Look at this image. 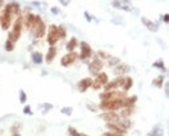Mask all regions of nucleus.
<instances>
[{"label": "nucleus", "instance_id": "19", "mask_svg": "<svg viewBox=\"0 0 169 136\" xmlns=\"http://www.w3.org/2000/svg\"><path fill=\"white\" fill-rule=\"evenodd\" d=\"M32 61H33V63H36V64H41V63L44 62V57H42L41 53L35 52L32 54Z\"/></svg>", "mask_w": 169, "mask_h": 136}, {"label": "nucleus", "instance_id": "25", "mask_svg": "<svg viewBox=\"0 0 169 136\" xmlns=\"http://www.w3.org/2000/svg\"><path fill=\"white\" fill-rule=\"evenodd\" d=\"M5 49H7V52H12V50L14 49V42H12L10 40H7L5 41Z\"/></svg>", "mask_w": 169, "mask_h": 136}, {"label": "nucleus", "instance_id": "37", "mask_svg": "<svg viewBox=\"0 0 169 136\" xmlns=\"http://www.w3.org/2000/svg\"><path fill=\"white\" fill-rule=\"evenodd\" d=\"M164 85H165V94L168 95V92H169V85L165 82V84H164Z\"/></svg>", "mask_w": 169, "mask_h": 136}, {"label": "nucleus", "instance_id": "10", "mask_svg": "<svg viewBox=\"0 0 169 136\" xmlns=\"http://www.w3.org/2000/svg\"><path fill=\"white\" fill-rule=\"evenodd\" d=\"M101 118H103V120L105 121L106 123H115V122H118L122 117H120L118 113L113 112V110H108V112H105V113L101 114Z\"/></svg>", "mask_w": 169, "mask_h": 136}, {"label": "nucleus", "instance_id": "9", "mask_svg": "<svg viewBox=\"0 0 169 136\" xmlns=\"http://www.w3.org/2000/svg\"><path fill=\"white\" fill-rule=\"evenodd\" d=\"M77 58H78V55H77L75 52H69L68 54H66L62 59H60V64L63 67H69L77 61Z\"/></svg>", "mask_w": 169, "mask_h": 136}, {"label": "nucleus", "instance_id": "26", "mask_svg": "<svg viewBox=\"0 0 169 136\" xmlns=\"http://www.w3.org/2000/svg\"><path fill=\"white\" fill-rule=\"evenodd\" d=\"M19 101H21L22 104H24L26 101H27V95H26V92H24L23 90L19 91Z\"/></svg>", "mask_w": 169, "mask_h": 136}, {"label": "nucleus", "instance_id": "3", "mask_svg": "<svg viewBox=\"0 0 169 136\" xmlns=\"http://www.w3.org/2000/svg\"><path fill=\"white\" fill-rule=\"evenodd\" d=\"M31 31L33 32V36L36 39H40V37L45 36V31H46V24L45 22L41 19L40 16H35V22L33 26L31 28Z\"/></svg>", "mask_w": 169, "mask_h": 136}, {"label": "nucleus", "instance_id": "15", "mask_svg": "<svg viewBox=\"0 0 169 136\" xmlns=\"http://www.w3.org/2000/svg\"><path fill=\"white\" fill-rule=\"evenodd\" d=\"M128 71H129V66L123 64V63H119V64H117L115 68H114V73H115V75H118V76L125 75Z\"/></svg>", "mask_w": 169, "mask_h": 136}, {"label": "nucleus", "instance_id": "22", "mask_svg": "<svg viewBox=\"0 0 169 136\" xmlns=\"http://www.w3.org/2000/svg\"><path fill=\"white\" fill-rule=\"evenodd\" d=\"M120 63V59L117 58V57H109L108 58V64H109L110 67H114L117 64H119Z\"/></svg>", "mask_w": 169, "mask_h": 136}, {"label": "nucleus", "instance_id": "16", "mask_svg": "<svg viewBox=\"0 0 169 136\" xmlns=\"http://www.w3.org/2000/svg\"><path fill=\"white\" fill-rule=\"evenodd\" d=\"M133 86V80H132V77H124V80H123V84H122V87L123 89V91L124 92H127V91H129L131 90V87Z\"/></svg>", "mask_w": 169, "mask_h": 136}, {"label": "nucleus", "instance_id": "33", "mask_svg": "<svg viewBox=\"0 0 169 136\" xmlns=\"http://www.w3.org/2000/svg\"><path fill=\"white\" fill-rule=\"evenodd\" d=\"M51 13H53V14H59V8L53 7V8H51Z\"/></svg>", "mask_w": 169, "mask_h": 136}, {"label": "nucleus", "instance_id": "36", "mask_svg": "<svg viewBox=\"0 0 169 136\" xmlns=\"http://www.w3.org/2000/svg\"><path fill=\"white\" fill-rule=\"evenodd\" d=\"M59 1L62 3L63 5H68V4H69V1H68V0H59Z\"/></svg>", "mask_w": 169, "mask_h": 136}, {"label": "nucleus", "instance_id": "24", "mask_svg": "<svg viewBox=\"0 0 169 136\" xmlns=\"http://www.w3.org/2000/svg\"><path fill=\"white\" fill-rule=\"evenodd\" d=\"M58 31H59V36L60 39H64V37L67 36V30L64 26H58Z\"/></svg>", "mask_w": 169, "mask_h": 136}, {"label": "nucleus", "instance_id": "38", "mask_svg": "<svg viewBox=\"0 0 169 136\" xmlns=\"http://www.w3.org/2000/svg\"><path fill=\"white\" fill-rule=\"evenodd\" d=\"M85 17H86V18H87L89 19V22H90V21H91V16L87 13V12H85Z\"/></svg>", "mask_w": 169, "mask_h": 136}, {"label": "nucleus", "instance_id": "32", "mask_svg": "<svg viewBox=\"0 0 169 136\" xmlns=\"http://www.w3.org/2000/svg\"><path fill=\"white\" fill-rule=\"evenodd\" d=\"M111 5L115 7V8H120V7H122V4H120V1H118V0H117V1L114 0V1H111Z\"/></svg>", "mask_w": 169, "mask_h": 136}, {"label": "nucleus", "instance_id": "17", "mask_svg": "<svg viewBox=\"0 0 169 136\" xmlns=\"http://www.w3.org/2000/svg\"><path fill=\"white\" fill-rule=\"evenodd\" d=\"M55 55H56V48H55V46H50L49 52H47L46 57H45L46 63H51V62H53V59L55 58Z\"/></svg>", "mask_w": 169, "mask_h": 136}, {"label": "nucleus", "instance_id": "23", "mask_svg": "<svg viewBox=\"0 0 169 136\" xmlns=\"http://www.w3.org/2000/svg\"><path fill=\"white\" fill-rule=\"evenodd\" d=\"M153 67L155 68H160L162 71H165V67H164V62H163V59H159V61H156L153 64Z\"/></svg>", "mask_w": 169, "mask_h": 136}, {"label": "nucleus", "instance_id": "1", "mask_svg": "<svg viewBox=\"0 0 169 136\" xmlns=\"http://www.w3.org/2000/svg\"><path fill=\"white\" fill-rule=\"evenodd\" d=\"M22 30H23V18L22 17H18V18L14 21L12 31L9 32V35H8V40H10L12 42L15 44V42L19 40L21 35H22Z\"/></svg>", "mask_w": 169, "mask_h": 136}, {"label": "nucleus", "instance_id": "41", "mask_svg": "<svg viewBox=\"0 0 169 136\" xmlns=\"http://www.w3.org/2000/svg\"><path fill=\"white\" fill-rule=\"evenodd\" d=\"M123 1H129V0H123Z\"/></svg>", "mask_w": 169, "mask_h": 136}, {"label": "nucleus", "instance_id": "5", "mask_svg": "<svg viewBox=\"0 0 169 136\" xmlns=\"http://www.w3.org/2000/svg\"><path fill=\"white\" fill-rule=\"evenodd\" d=\"M60 36H59V31H58V26L55 24H50L49 31H47V44L50 46H55V44L59 41Z\"/></svg>", "mask_w": 169, "mask_h": 136}, {"label": "nucleus", "instance_id": "35", "mask_svg": "<svg viewBox=\"0 0 169 136\" xmlns=\"http://www.w3.org/2000/svg\"><path fill=\"white\" fill-rule=\"evenodd\" d=\"M99 57H101V58H109V54H105V53H103V52H99Z\"/></svg>", "mask_w": 169, "mask_h": 136}, {"label": "nucleus", "instance_id": "40", "mask_svg": "<svg viewBox=\"0 0 169 136\" xmlns=\"http://www.w3.org/2000/svg\"><path fill=\"white\" fill-rule=\"evenodd\" d=\"M78 136H89V135H86V134H80Z\"/></svg>", "mask_w": 169, "mask_h": 136}, {"label": "nucleus", "instance_id": "12", "mask_svg": "<svg viewBox=\"0 0 169 136\" xmlns=\"http://www.w3.org/2000/svg\"><path fill=\"white\" fill-rule=\"evenodd\" d=\"M91 85H92V80H91L90 77H86V78H82L81 81L77 84V87H78V90L81 92H85L87 89L91 87Z\"/></svg>", "mask_w": 169, "mask_h": 136}, {"label": "nucleus", "instance_id": "21", "mask_svg": "<svg viewBox=\"0 0 169 136\" xmlns=\"http://www.w3.org/2000/svg\"><path fill=\"white\" fill-rule=\"evenodd\" d=\"M153 85H154V86H156V87H162L164 85V76L160 75V76H158L156 78H154Z\"/></svg>", "mask_w": 169, "mask_h": 136}, {"label": "nucleus", "instance_id": "39", "mask_svg": "<svg viewBox=\"0 0 169 136\" xmlns=\"http://www.w3.org/2000/svg\"><path fill=\"white\" fill-rule=\"evenodd\" d=\"M3 4H4V0H0V8L3 7Z\"/></svg>", "mask_w": 169, "mask_h": 136}, {"label": "nucleus", "instance_id": "34", "mask_svg": "<svg viewBox=\"0 0 169 136\" xmlns=\"http://www.w3.org/2000/svg\"><path fill=\"white\" fill-rule=\"evenodd\" d=\"M163 22H164V23H168V22H169V14H168V13L163 16Z\"/></svg>", "mask_w": 169, "mask_h": 136}, {"label": "nucleus", "instance_id": "27", "mask_svg": "<svg viewBox=\"0 0 169 136\" xmlns=\"http://www.w3.org/2000/svg\"><path fill=\"white\" fill-rule=\"evenodd\" d=\"M103 136H124V134H120V132H115V131H109V132H105V134H103Z\"/></svg>", "mask_w": 169, "mask_h": 136}, {"label": "nucleus", "instance_id": "13", "mask_svg": "<svg viewBox=\"0 0 169 136\" xmlns=\"http://www.w3.org/2000/svg\"><path fill=\"white\" fill-rule=\"evenodd\" d=\"M141 21H142V23H144L145 26L149 28V31H151V32H156V31H158L159 26H158V24L155 23V22H153V21H150V19H147L146 17H142Z\"/></svg>", "mask_w": 169, "mask_h": 136}, {"label": "nucleus", "instance_id": "28", "mask_svg": "<svg viewBox=\"0 0 169 136\" xmlns=\"http://www.w3.org/2000/svg\"><path fill=\"white\" fill-rule=\"evenodd\" d=\"M72 112H73V108L72 107H66V108L62 109V113L63 114H67V116H71Z\"/></svg>", "mask_w": 169, "mask_h": 136}, {"label": "nucleus", "instance_id": "7", "mask_svg": "<svg viewBox=\"0 0 169 136\" xmlns=\"http://www.w3.org/2000/svg\"><path fill=\"white\" fill-rule=\"evenodd\" d=\"M103 67H104L103 61L99 57H95L94 61L89 64V71H90V73H92V75H97V73H100Z\"/></svg>", "mask_w": 169, "mask_h": 136}, {"label": "nucleus", "instance_id": "2", "mask_svg": "<svg viewBox=\"0 0 169 136\" xmlns=\"http://www.w3.org/2000/svg\"><path fill=\"white\" fill-rule=\"evenodd\" d=\"M124 100V99H123ZM123 100L122 99H108V100H101L100 103V109L104 112H108V110H113V112H117V110H120L123 107Z\"/></svg>", "mask_w": 169, "mask_h": 136}, {"label": "nucleus", "instance_id": "31", "mask_svg": "<svg viewBox=\"0 0 169 136\" xmlns=\"http://www.w3.org/2000/svg\"><path fill=\"white\" fill-rule=\"evenodd\" d=\"M23 113H26V114H28V116H31V114H32V110H31V107H30V105H24V108H23Z\"/></svg>", "mask_w": 169, "mask_h": 136}, {"label": "nucleus", "instance_id": "8", "mask_svg": "<svg viewBox=\"0 0 169 136\" xmlns=\"http://www.w3.org/2000/svg\"><path fill=\"white\" fill-rule=\"evenodd\" d=\"M123 80H124V77H122V76H119V77H117V78H114V80H111V81H108L105 85H104V89H105V91L117 90L118 87L122 86Z\"/></svg>", "mask_w": 169, "mask_h": 136}, {"label": "nucleus", "instance_id": "4", "mask_svg": "<svg viewBox=\"0 0 169 136\" xmlns=\"http://www.w3.org/2000/svg\"><path fill=\"white\" fill-rule=\"evenodd\" d=\"M12 21H13V16L5 5L4 9L1 10V14H0V27H1L4 31L9 30V27L12 26Z\"/></svg>", "mask_w": 169, "mask_h": 136}, {"label": "nucleus", "instance_id": "18", "mask_svg": "<svg viewBox=\"0 0 169 136\" xmlns=\"http://www.w3.org/2000/svg\"><path fill=\"white\" fill-rule=\"evenodd\" d=\"M147 135L149 136H164V130L162 129V126H155Z\"/></svg>", "mask_w": 169, "mask_h": 136}, {"label": "nucleus", "instance_id": "14", "mask_svg": "<svg viewBox=\"0 0 169 136\" xmlns=\"http://www.w3.org/2000/svg\"><path fill=\"white\" fill-rule=\"evenodd\" d=\"M7 8L9 9V12L12 13V16H18L21 13V8H19V4L15 3V1H12V3H8L7 4Z\"/></svg>", "mask_w": 169, "mask_h": 136}, {"label": "nucleus", "instance_id": "30", "mask_svg": "<svg viewBox=\"0 0 169 136\" xmlns=\"http://www.w3.org/2000/svg\"><path fill=\"white\" fill-rule=\"evenodd\" d=\"M18 127H19V125L12 127V136H21L19 135V131H18Z\"/></svg>", "mask_w": 169, "mask_h": 136}, {"label": "nucleus", "instance_id": "6", "mask_svg": "<svg viewBox=\"0 0 169 136\" xmlns=\"http://www.w3.org/2000/svg\"><path fill=\"white\" fill-rule=\"evenodd\" d=\"M106 82H108V75L104 73V72H100V73L96 75V78H95V81H92L91 87H92L94 90H99V89L104 87V85Z\"/></svg>", "mask_w": 169, "mask_h": 136}, {"label": "nucleus", "instance_id": "29", "mask_svg": "<svg viewBox=\"0 0 169 136\" xmlns=\"http://www.w3.org/2000/svg\"><path fill=\"white\" fill-rule=\"evenodd\" d=\"M68 132H69V135H71V136H78V135H80V132L75 129V127H69V129H68Z\"/></svg>", "mask_w": 169, "mask_h": 136}, {"label": "nucleus", "instance_id": "20", "mask_svg": "<svg viewBox=\"0 0 169 136\" xmlns=\"http://www.w3.org/2000/svg\"><path fill=\"white\" fill-rule=\"evenodd\" d=\"M77 44H78V40H77L76 37H72L71 41H69L68 44H67V50H68V52H73V50L76 49Z\"/></svg>", "mask_w": 169, "mask_h": 136}, {"label": "nucleus", "instance_id": "11", "mask_svg": "<svg viewBox=\"0 0 169 136\" xmlns=\"http://www.w3.org/2000/svg\"><path fill=\"white\" fill-rule=\"evenodd\" d=\"M91 55H92V49H91V46H90L86 41H82V42H81V54H80V59H81V61H86V59H89Z\"/></svg>", "mask_w": 169, "mask_h": 136}]
</instances>
